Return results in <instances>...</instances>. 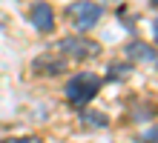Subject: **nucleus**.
<instances>
[{
	"label": "nucleus",
	"instance_id": "10",
	"mask_svg": "<svg viewBox=\"0 0 158 143\" xmlns=\"http://www.w3.org/2000/svg\"><path fill=\"white\" fill-rule=\"evenodd\" d=\"M127 74H129V66H124V69H109V77H127Z\"/></svg>",
	"mask_w": 158,
	"mask_h": 143
},
{
	"label": "nucleus",
	"instance_id": "3",
	"mask_svg": "<svg viewBox=\"0 0 158 143\" xmlns=\"http://www.w3.org/2000/svg\"><path fill=\"white\" fill-rule=\"evenodd\" d=\"M58 49L63 57H69V60H92V57L101 54V46L86 40V37H63L58 43Z\"/></svg>",
	"mask_w": 158,
	"mask_h": 143
},
{
	"label": "nucleus",
	"instance_id": "7",
	"mask_svg": "<svg viewBox=\"0 0 158 143\" xmlns=\"http://www.w3.org/2000/svg\"><path fill=\"white\" fill-rule=\"evenodd\" d=\"M81 123H83V126L104 129V126H109V117H106V114H101V112H81Z\"/></svg>",
	"mask_w": 158,
	"mask_h": 143
},
{
	"label": "nucleus",
	"instance_id": "9",
	"mask_svg": "<svg viewBox=\"0 0 158 143\" xmlns=\"http://www.w3.org/2000/svg\"><path fill=\"white\" fill-rule=\"evenodd\" d=\"M3 143H40V137H9Z\"/></svg>",
	"mask_w": 158,
	"mask_h": 143
},
{
	"label": "nucleus",
	"instance_id": "1",
	"mask_svg": "<svg viewBox=\"0 0 158 143\" xmlns=\"http://www.w3.org/2000/svg\"><path fill=\"white\" fill-rule=\"evenodd\" d=\"M101 86H104V77H98V74H92V72H78V74H72L69 83H66V100L72 106H86L101 92Z\"/></svg>",
	"mask_w": 158,
	"mask_h": 143
},
{
	"label": "nucleus",
	"instance_id": "12",
	"mask_svg": "<svg viewBox=\"0 0 158 143\" xmlns=\"http://www.w3.org/2000/svg\"><path fill=\"white\" fill-rule=\"evenodd\" d=\"M152 3H155V6H158V0H152Z\"/></svg>",
	"mask_w": 158,
	"mask_h": 143
},
{
	"label": "nucleus",
	"instance_id": "11",
	"mask_svg": "<svg viewBox=\"0 0 158 143\" xmlns=\"http://www.w3.org/2000/svg\"><path fill=\"white\" fill-rule=\"evenodd\" d=\"M152 34H155V40H158V20L152 23Z\"/></svg>",
	"mask_w": 158,
	"mask_h": 143
},
{
	"label": "nucleus",
	"instance_id": "8",
	"mask_svg": "<svg viewBox=\"0 0 158 143\" xmlns=\"http://www.w3.org/2000/svg\"><path fill=\"white\" fill-rule=\"evenodd\" d=\"M141 140H144V143H158V126H152V129H147Z\"/></svg>",
	"mask_w": 158,
	"mask_h": 143
},
{
	"label": "nucleus",
	"instance_id": "4",
	"mask_svg": "<svg viewBox=\"0 0 158 143\" xmlns=\"http://www.w3.org/2000/svg\"><path fill=\"white\" fill-rule=\"evenodd\" d=\"M29 23L38 29V32L49 34L52 29H55V9L49 3H43V0L32 3V9H29Z\"/></svg>",
	"mask_w": 158,
	"mask_h": 143
},
{
	"label": "nucleus",
	"instance_id": "2",
	"mask_svg": "<svg viewBox=\"0 0 158 143\" xmlns=\"http://www.w3.org/2000/svg\"><path fill=\"white\" fill-rule=\"evenodd\" d=\"M101 14H104V6L92 3V0H75V3H69V9H66L69 23L75 26L78 32H89L92 26H98Z\"/></svg>",
	"mask_w": 158,
	"mask_h": 143
},
{
	"label": "nucleus",
	"instance_id": "5",
	"mask_svg": "<svg viewBox=\"0 0 158 143\" xmlns=\"http://www.w3.org/2000/svg\"><path fill=\"white\" fill-rule=\"evenodd\" d=\"M66 66H69L66 57H55V54H40V57H35V60H32L35 74H46V77L63 74V72H66Z\"/></svg>",
	"mask_w": 158,
	"mask_h": 143
},
{
	"label": "nucleus",
	"instance_id": "6",
	"mask_svg": "<svg viewBox=\"0 0 158 143\" xmlns=\"http://www.w3.org/2000/svg\"><path fill=\"white\" fill-rule=\"evenodd\" d=\"M127 57H129L132 63H155V60H158V52L152 49L150 43L132 40V43H127Z\"/></svg>",
	"mask_w": 158,
	"mask_h": 143
}]
</instances>
